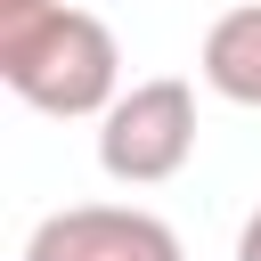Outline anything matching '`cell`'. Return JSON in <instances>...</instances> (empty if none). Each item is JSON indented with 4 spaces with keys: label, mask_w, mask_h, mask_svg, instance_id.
I'll return each instance as SVG.
<instances>
[{
    "label": "cell",
    "mask_w": 261,
    "mask_h": 261,
    "mask_svg": "<svg viewBox=\"0 0 261 261\" xmlns=\"http://www.w3.org/2000/svg\"><path fill=\"white\" fill-rule=\"evenodd\" d=\"M0 82L33 114H106L122 98V49L114 24L90 8H49L24 33H0Z\"/></svg>",
    "instance_id": "obj_1"
},
{
    "label": "cell",
    "mask_w": 261,
    "mask_h": 261,
    "mask_svg": "<svg viewBox=\"0 0 261 261\" xmlns=\"http://www.w3.org/2000/svg\"><path fill=\"white\" fill-rule=\"evenodd\" d=\"M188 155H196V90L179 73L130 82L98 114V171L122 188H163L188 171Z\"/></svg>",
    "instance_id": "obj_2"
},
{
    "label": "cell",
    "mask_w": 261,
    "mask_h": 261,
    "mask_svg": "<svg viewBox=\"0 0 261 261\" xmlns=\"http://www.w3.org/2000/svg\"><path fill=\"white\" fill-rule=\"evenodd\" d=\"M24 261H188L179 228L139 204H65L24 237Z\"/></svg>",
    "instance_id": "obj_3"
},
{
    "label": "cell",
    "mask_w": 261,
    "mask_h": 261,
    "mask_svg": "<svg viewBox=\"0 0 261 261\" xmlns=\"http://www.w3.org/2000/svg\"><path fill=\"white\" fill-rule=\"evenodd\" d=\"M196 73H204V90H220L228 106H261V0L220 8V16L204 24Z\"/></svg>",
    "instance_id": "obj_4"
},
{
    "label": "cell",
    "mask_w": 261,
    "mask_h": 261,
    "mask_svg": "<svg viewBox=\"0 0 261 261\" xmlns=\"http://www.w3.org/2000/svg\"><path fill=\"white\" fill-rule=\"evenodd\" d=\"M49 8H65V0H0V33H24V24H41Z\"/></svg>",
    "instance_id": "obj_5"
},
{
    "label": "cell",
    "mask_w": 261,
    "mask_h": 261,
    "mask_svg": "<svg viewBox=\"0 0 261 261\" xmlns=\"http://www.w3.org/2000/svg\"><path fill=\"white\" fill-rule=\"evenodd\" d=\"M237 261H261V212H253V220L237 228Z\"/></svg>",
    "instance_id": "obj_6"
}]
</instances>
